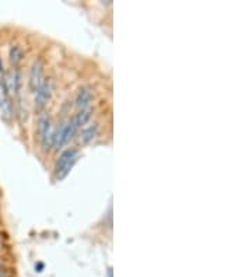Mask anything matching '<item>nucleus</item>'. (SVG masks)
<instances>
[{
  "label": "nucleus",
  "mask_w": 252,
  "mask_h": 277,
  "mask_svg": "<svg viewBox=\"0 0 252 277\" xmlns=\"http://www.w3.org/2000/svg\"><path fill=\"white\" fill-rule=\"evenodd\" d=\"M91 99H93V91L88 86L82 87L76 95V107L80 110H87L90 104H91Z\"/></svg>",
  "instance_id": "nucleus-6"
},
{
  "label": "nucleus",
  "mask_w": 252,
  "mask_h": 277,
  "mask_svg": "<svg viewBox=\"0 0 252 277\" xmlns=\"http://www.w3.org/2000/svg\"><path fill=\"white\" fill-rule=\"evenodd\" d=\"M24 52H23V48L20 45H12L10 46V49H9V60H10V63L13 66H17L21 60H23Z\"/></svg>",
  "instance_id": "nucleus-8"
},
{
  "label": "nucleus",
  "mask_w": 252,
  "mask_h": 277,
  "mask_svg": "<svg viewBox=\"0 0 252 277\" xmlns=\"http://www.w3.org/2000/svg\"><path fill=\"white\" fill-rule=\"evenodd\" d=\"M79 160V150L77 149H66L65 151H62V154L59 156V158L55 162V179L56 181H62L65 179L69 172L71 171L73 165L76 164Z\"/></svg>",
  "instance_id": "nucleus-1"
},
{
  "label": "nucleus",
  "mask_w": 252,
  "mask_h": 277,
  "mask_svg": "<svg viewBox=\"0 0 252 277\" xmlns=\"http://www.w3.org/2000/svg\"><path fill=\"white\" fill-rule=\"evenodd\" d=\"M90 119H91V110H90V108H87V110H80L76 114V116L73 118V121L76 123L77 129L84 126Z\"/></svg>",
  "instance_id": "nucleus-9"
},
{
  "label": "nucleus",
  "mask_w": 252,
  "mask_h": 277,
  "mask_svg": "<svg viewBox=\"0 0 252 277\" xmlns=\"http://www.w3.org/2000/svg\"><path fill=\"white\" fill-rule=\"evenodd\" d=\"M53 91V83L51 79H45L42 80L41 86L37 88L35 91V110L42 111L47 107L48 101L52 97Z\"/></svg>",
  "instance_id": "nucleus-4"
},
{
  "label": "nucleus",
  "mask_w": 252,
  "mask_h": 277,
  "mask_svg": "<svg viewBox=\"0 0 252 277\" xmlns=\"http://www.w3.org/2000/svg\"><path fill=\"white\" fill-rule=\"evenodd\" d=\"M38 134H40V140H41L42 149L45 151H49L53 149V140H55V127L52 126V121L51 116L47 112H42L38 116Z\"/></svg>",
  "instance_id": "nucleus-2"
},
{
  "label": "nucleus",
  "mask_w": 252,
  "mask_h": 277,
  "mask_svg": "<svg viewBox=\"0 0 252 277\" xmlns=\"http://www.w3.org/2000/svg\"><path fill=\"white\" fill-rule=\"evenodd\" d=\"M97 133H98V123H91L88 126L83 127L79 138H80V142H82L83 145H88L97 136Z\"/></svg>",
  "instance_id": "nucleus-7"
},
{
  "label": "nucleus",
  "mask_w": 252,
  "mask_h": 277,
  "mask_svg": "<svg viewBox=\"0 0 252 277\" xmlns=\"http://www.w3.org/2000/svg\"><path fill=\"white\" fill-rule=\"evenodd\" d=\"M42 75H44V63H42L41 59H37L29 69L28 76V86L32 92H35L37 88L41 86Z\"/></svg>",
  "instance_id": "nucleus-5"
},
{
  "label": "nucleus",
  "mask_w": 252,
  "mask_h": 277,
  "mask_svg": "<svg viewBox=\"0 0 252 277\" xmlns=\"http://www.w3.org/2000/svg\"><path fill=\"white\" fill-rule=\"evenodd\" d=\"M77 126L73 119L62 123L60 126L55 129V140H53V149L60 150L63 146L69 143V140L73 137V134L76 133Z\"/></svg>",
  "instance_id": "nucleus-3"
}]
</instances>
